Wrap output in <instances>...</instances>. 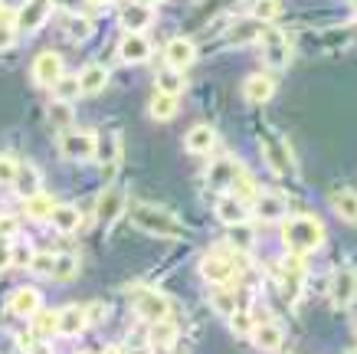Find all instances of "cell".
Listing matches in <instances>:
<instances>
[{
    "label": "cell",
    "mask_w": 357,
    "mask_h": 354,
    "mask_svg": "<svg viewBox=\"0 0 357 354\" xmlns=\"http://www.w3.org/2000/svg\"><path fill=\"white\" fill-rule=\"evenodd\" d=\"M131 223L138 226L141 233L148 236H161V239H181L184 236V223L171 216L161 207H148V204H135L131 207Z\"/></svg>",
    "instance_id": "obj_1"
},
{
    "label": "cell",
    "mask_w": 357,
    "mask_h": 354,
    "mask_svg": "<svg viewBox=\"0 0 357 354\" xmlns=\"http://www.w3.org/2000/svg\"><path fill=\"white\" fill-rule=\"evenodd\" d=\"M325 243V226L318 216H295L285 226V246L292 253H314V249Z\"/></svg>",
    "instance_id": "obj_2"
},
{
    "label": "cell",
    "mask_w": 357,
    "mask_h": 354,
    "mask_svg": "<svg viewBox=\"0 0 357 354\" xmlns=\"http://www.w3.org/2000/svg\"><path fill=\"white\" fill-rule=\"evenodd\" d=\"M262 59L269 69H285V66L292 63V43H289V36L275 27H262Z\"/></svg>",
    "instance_id": "obj_3"
},
{
    "label": "cell",
    "mask_w": 357,
    "mask_h": 354,
    "mask_svg": "<svg viewBox=\"0 0 357 354\" xmlns=\"http://www.w3.org/2000/svg\"><path fill=\"white\" fill-rule=\"evenodd\" d=\"M96 145H98L96 135L82 128H66L59 135V154L69 158V161H92L96 158Z\"/></svg>",
    "instance_id": "obj_4"
},
{
    "label": "cell",
    "mask_w": 357,
    "mask_h": 354,
    "mask_svg": "<svg viewBox=\"0 0 357 354\" xmlns=\"http://www.w3.org/2000/svg\"><path fill=\"white\" fill-rule=\"evenodd\" d=\"M135 311H138L144 322H161V318L171 315V302L158 289H141L138 295H135Z\"/></svg>",
    "instance_id": "obj_5"
},
{
    "label": "cell",
    "mask_w": 357,
    "mask_h": 354,
    "mask_svg": "<svg viewBox=\"0 0 357 354\" xmlns=\"http://www.w3.org/2000/svg\"><path fill=\"white\" fill-rule=\"evenodd\" d=\"M262 154H266V164L275 174H289L295 168L292 151H289L285 138H279V135H262Z\"/></svg>",
    "instance_id": "obj_6"
},
{
    "label": "cell",
    "mask_w": 357,
    "mask_h": 354,
    "mask_svg": "<svg viewBox=\"0 0 357 354\" xmlns=\"http://www.w3.org/2000/svg\"><path fill=\"white\" fill-rule=\"evenodd\" d=\"M357 299V269H337L331 279V305L335 309H347Z\"/></svg>",
    "instance_id": "obj_7"
},
{
    "label": "cell",
    "mask_w": 357,
    "mask_h": 354,
    "mask_svg": "<svg viewBox=\"0 0 357 354\" xmlns=\"http://www.w3.org/2000/svg\"><path fill=\"white\" fill-rule=\"evenodd\" d=\"M50 10H53V0H26L20 10H17V30L36 33L50 20Z\"/></svg>",
    "instance_id": "obj_8"
},
{
    "label": "cell",
    "mask_w": 357,
    "mask_h": 354,
    "mask_svg": "<svg viewBox=\"0 0 357 354\" xmlns=\"http://www.w3.org/2000/svg\"><path fill=\"white\" fill-rule=\"evenodd\" d=\"M33 79H36V86H56L63 79V56L53 50H43L33 59Z\"/></svg>",
    "instance_id": "obj_9"
},
{
    "label": "cell",
    "mask_w": 357,
    "mask_h": 354,
    "mask_svg": "<svg viewBox=\"0 0 357 354\" xmlns=\"http://www.w3.org/2000/svg\"><path fill=\"white\" fill-rule=\"evenodd\" d=\"M200 276H204L206 282H217V286H223V282H229L233 276H236V263H233V256L210 253V256H204V263H200Z\"/></svg>",
    "instance_id": "obj_10"
},
{
    "label": "cell",
    "mask_w": 357,
    "mask_h": 354,
    "mask_svg": "<svg viewBox=\"0 0 357 354\" xmlns=\"http://www.w3.org/2000/svg\"><path fill=\"white\" fill-rule=\"evenodd\" d=\"M239 174H243L239 161H233V158H217V161L206 168V184H210V187H217V191H227V187L236 184Z\"/></svg>",
    "instance_id": "obj_11"
},
{
    "label": "cell",
    "mask_w": 357,
    "mask_h": 354,
    "mask_svg": "<svg viewBox=\"0 0 357 354\" xmlns=\"http://www.w3.org/2000/svg\"><path fill=\"white\" fill-rule=\"evenodd\" d=\"M148 56H151V43H148L141 33H125V36H121V43H119V59L121 63L138 66V63H144Z\"/></svg>",
    "instance_id": "obj_12"
},
{
    "label": "cell",
    "mask_w": 357,
    "mask_h": 354,
    "mask_svg": "<svg viewBox=\"0 0 357 354\" xmlns=\"http://www.w3.org/2000/svg\"><path fill=\"white\" fill-rule=\"evenodd\" d=\"M272 92H275V82H272L269 73H252L243 82V98H246L249 105H262V102H269Z\"/></svg>",
    "instance_id": "obj_13"
},
{
    "label": "cell",
    "mask_w": 357,
    "mask_h": 354,
    "mask_svg": "<svg viewBox=\"0 0 357 354\" xmlns=\"http://www.w3.org/2000/svg\"><path fill=\"white\" fill-rule=\"evenodd\" d=\"M164 59H167L171 69H181V73H184L187 66L197 59V46L190 43V40H184V36H174L171 43L164 46Z\"/></svg>",
    "instance_id": "obj_14"
},
{
    "label": "cell",
    "mask_w": 357,
    "mask_h": 354,
    "mask_svg": "<svg viewBox=\"0 0 357 354\" xmlns=\"http://www.w3.org/2000/svg\"><path fill=\"white\" fill-rule=\"evenodd\" d=\"M40 171H36V164L30 161H17V177H13V191L20 193L23 200H30V197H36L40 193Z\"/></svg>",
    "instance_id": "obj_15"
},
{
    "label": "cell",
    "mask_w": 357,
    "mask_h": 354,
    "mask_svg": "<svg viewBox=\"0 0 357 354\" xmlns=\"http://www.w3.org/2000/svg\"><path fill=\"white\" fill-rule=\"evenodd\" d=\"M154 23V10L148 7V3H128L125 10H121V27H125V33H141V30H148Z\"/></svg>",
    "instance_id": "obj_16"
},
{
    "label": "cell",
    "mask_w": 357,
    "mask_h": 354,
    "mask_svg": "<svg viewBox=\"0 0 357 354\" xmlns=\"http://www.w3.org/2000/svg\"><path fill=\"white\" fill-rule=\"evenodd\" d=\"M40 305H43V295L33 289V286H23V289H17L10 295V311L13 315H23V318H33L40 311Z\"/></svg>",
    "instance_id": "obj_17"
},
{
    "label": "cell",
    "mask_w": 357,
    "mask_h": 354,
    "mask_svg": "<svg viewBox=\"0 0 357 354\" xmlns=\"http://www.w3.org/2000/svg\"><path fill=\"white\" fill-rule=\"evenodd\" d=\"M282 341H285V332H282V325L275 322H259L252 328V344L259 348V351H279Z\"/></svg>",
    "instance_id": "obj_18"
},
{
    "label": "cell",
    "mask_w": 357,
    "mask_h": 354,
    "mask_svg": "<svg viewBox=\"0 0 357 354\" xmlns=\"http://www.w3.org/2000/svg\"><path fill=\"white\" fill-rule=\"evenodd\" d=\"M86 325H89V315L82 305H66V309H59V334L76 338V334L86 332Z\"/></svg>",
    "instance_id": "obj_19"
},
{
    "label": "cell",
    "mask_w": 357,
    "mask_h": 354,
    "mask_svg": "<svg viewBox=\"0 0 357 354\" xmlns=\"http://www.w3.org/2000/svg\"><path fill=\"white\" fill-rule=\"evenodd\" d=\"M217 216H220V223L239 226V223H246L249 220V210H246V204H243L239 197L227 193V197H220L217 200Z\"/></svg>",
    "instance_id": "obj_20"
},
{
    "label": "cell",
    "mask_w": 357,
    "mask_h": 354,
    "mask_svg": "<svg viewBox=\"0 0 357 354\" xmlns=\"http://www.w3.org/2000/svg\"><path fill=\"white\" fill-rule=\"evenodd\" d=\"M213 145H217V131L210 128V125H194L184 138V148L190 151V154H210Z\"/></svg>",
    "instance_id": "obj_21"
},
{
    "label": "cell",
    "mask_w": 357,
    "mask_h": 354,
    "mask_svg": "<svg viewBox=\"0 0 357 354\" xmlns=\"http://www.w3.org/2000/svg\"><path fill=\"white\" fill-rule=\"evenodd\" d=\"M79 86H82V96H98L102 89L109 86V69L98 63H89L82 73H79Z\"/></svg>",
    "instance_id": "obj_22"
},
{
    "label": "cell",
    "mask_w": 357,
    "mask_h": 354,
    "mask_svg": "<svg viewBox=\"0 0 357 354\" xmlns=\"http://www.w3.org/2000/svg\"><path fill=\"white\" fill-rule=\"evenodd\" d=\"M50 223L56 226V233H76L82 223V214L73 204H56V210L50 214Z\"/></svg>",
    "instance_id": "obj_23"
},
{
    "label": "cell",
    "mask_w": 357,
    "mask_h": 354,
    "mask_svg": "<svg viewBox=\"0 0 357 354\" xmlns=\"http://www.w3.org/2000/svg\"><path fill=\"white\" fill-rule=\"evenodd\" d=\"M262 36V23L256 17H249V20H239L233 23V30H229V43L233 46H249V43H259Z\"/></svg>",
    "instance_id": "obj_24"
},
{
    "label": "cell",
    "mask_w": 357,
    "mask_h": 354,
    "mask_svg": "<svg viewBox=\"0 0 357 354\" xmlns=\"http://www.w3.org/2000/svg\"><path fill=\"white\" fill-rule=\"evenodd\" d=\"M256 216H259L262 223L282 220L285 216V200L275 197V193H256Z\"/></svg>",
    "instance_id": "obj_25"
},
{
    "label": "cell",
    "mask_w": 357,
    "mask_h": 354,
    "mask_svg": "<svg viewBox=\"0 0 357 354\" xmlns=\"http://www.w3.org/2000/svg\"><path fill=\"white\" fill-rule=\"evenodd\" d=\"M331 207H335V214L347 223H357V191L351 187H341V191L331 193Z\"/></svg>",
    "instance_id": "obj_26"
},
{
    "label": "cell",
    "mask_w": 357,
    "mask_h": 354,
    "mask_svg": "<svg viewBox=\"0 0 357 354\" xmlns=\"http://www.w3.org/2000/svg\"><path fill=\"white\" fill-rule=\"evenodd\" d=\"M121 214V191H105L98 197V223L102 226H112L115 223V216Z\"/></svg>",
    "instance_id": "obj_27"
},
{
    "label": "cell",
    "mask_w": 357,
    "mask_h": 354,
    "mask_svg": "<svg viewBox=\"0 0 357 354\" xmlns=\"http://www.w3.org/2000/svg\"><path fill=\"white\" fill-rule=\"evenodd\" d=\"M151 341L161 348V351H171L174 341H177V325L171 318H161V322H151Z\"/></svg>",
    "instance_id": "obj_28"
},
{
    "label": "cell",
    "mask_w": 357,
    "mask_h": 354,
    "mask_svg": "<svg viewBox=\"0 0 357 354\" xmlns=\"http://www.w3.org/2000/svg\"><path fill=\"white\" fill-rule=\"evenodd\" d=\"M151 118L154 121H171L174 115H177V96H167V92H158V96L151 98Z\"/></svg>",
    "instance_id": "obj_29"
},
{
    "label": "cell",
    "mask_w": 357,
    "mask_h": 354,
    "mask_svg": "<svg viewBox=\"0 0 357 354\" xmlns=\"http://www.w3.org/2000/svg\"><path fill=\"white\" fill-rule=\"evenodd\" d=\"M210 305H213V311H217V315L229 318V315L236 311V292L227 289V282H223L220 289H213V295H210Z\"/></svg>",
    "instance_id": "obj_30"
},
{
    "label": "cell",
    "mask_w": 357,
    "mask_h": 354,
    "mask_svg": "<svg viewBox=\"0 0 357 354\" xmlns=\"http://www.w3.org/2000/svg\"><path fill=\"white\" fill-rule=\"evenodd\" d=\"M46 118H50V125H56L59 131L73 128V121H76V115H73V105H69V102H59V98H56L53 105L46 108Z\"/></svg>",
    "instance_id": "obj_31"
},
{
    "label": "cell",
    "mask_w": 357,
    "mask_h": 354,
    "mask_svg": "<svg viewBox=\"0 0 357 354\" xmlns=\"http://www.w3.org/2000/svg\"><path fill=\"white\" fill-rule=\"evenodd\" d=\"M187 86V79L181 69H164L158 73V92H167V96H181Z\"/></svg>",
    "instance_id": "obj_32"
},
{
    "label": "cell",
    "mask_w": 357,
    "mask_h": 354,
    "mask_svg": "<svg viewBox=\"0 0 357 354\" xmlns=\"http://www.w3.org/2000/svg\"><path fill=\"white\" fill-rule=\"evenodd\" d=\"M53 210H56V200L50 197V193H43V191L26 200V214H30L33 220H50V214H53Z\"/></svg>",
    "instance_id": "obj_33"
},
{
    "label": "cell",
    "mask_w": 357,
    "mask_h": 354,
    "mask_svg": "<svg viewBox=\"0 0 357 354\" xmlns=\"http://www.w3.org/2000/svg\"><path fill=\"white\" fill-rule=\"evenodd\" d=\"M33 332L40 334V338L59 334V311H36L33 315Z\"/></svg>",
    "instance_id": "obj_34"
},
{
    "label": "cell",
    "mask_w": 357,
    "mask_h": 354,
    "mask_svg": "<svg viewBox=\"0 0 357 354\" xmlns=\"http://www.w3.org/2000/svg\"><path fill=\"white\" fill-rule=\"evenodd\" d=\"M96 151H98V154H102V161L109 164V171H112V168L119 164V154H121V138H119V135H115V131H112V135H105V141H98V145H96Z\"/></svg>",
    "instance_id": "obj_35"
},
{
    "label": "cell",
    "mask_w": 357,
    "mask_h": 354,
    "mask_svg": "<svg viewBox=\"0 0 357 354\" xmlns=\"http://www.w3.org/2000/svg\"><path fill=\"white\" fill-rule=\"evenodd\" d=\"M53 92H56V98L59 102H76L79 96H82V86H79V75L76 79H69V75H63L59 82L53 86Z\"/></svg>",
    "instance_id": "obj_36"
},
{
    "label": "cell",
    "mask_w": 357,
    "mask_h": 354,
    "mask_svg": "<svg viewBox=\"0 0 357 354\" xmlns=\"http://www.w3.org/2000/svg\"><path fill=\"white\" fill-rule=\"evenodd\" d=\"M76 272H79V259L66 253V256H56V266H53V276H50V279L66 282V279H73Z\"/></svg>",
    "instance_id": "obj_37"
},
{
    "label": "cell",
    "mask_w": 357,
    "mask_h": 354,
    "mask_svg": "<svg viewBox=\"0 0 357 354\" xmlns=\"http://www.w3.org/2000/svg\"><path fill=\"white\" fill-rule=\"evenodd\" d=\"M279 10H282V0H252V17H256L259 23L275 20Z\"/></svg>",
    "instance_id": "obj_38"
},
{
    "label": "cell",
    "mask_w": 357,
    "mask_h": 354,
    "mask_svg": "<svg viewBox=\"0 0 357 354\" xmlns=\"http://www.w3.org/2000/svg\"><path fill=\"white\" fill-rule=\"evenodd\" d=\"M69 40H76V43H86L89 36H92V20L89 17H69Z\"/></svg>",
    "instance_id": "obj_39"
},
{
    "label": "cell",
    "mask_w": 357,
    "mask_h": 354,
    "mask_svg": "<svg viewBox=\"0 0 357 354\" xmlns=\"http://www.w3.org/2000/svg\"><path fill=\"white\" fill-rule=\"evenodd\" d=\"M229 243L236 249H243V253H249V249H252V233H249V226L246 223L229 226Z\"/></svg>",
    "instance_id": "obj_40"
},
{
    "label": "cell",
    "mask_w": 357,
    "mask_h": 354,
    "mask_svg": "<svg viewBox=\"0 0 357 354\" xmlns=\"http://www.w3.org/2000/svg\"><path fill=\"white\" fill-rule=\"evenodd\" d=\"M53 266H56L53 253H33L30 272H36V276H53Z\"/></svg>",
    "instance_id": "obj_41"
},
{
    "label": "cell",
    "mask_w": 357,
    "mask_h": 354,
    "mask_svg": "<svg viewBox=\"0 0 357 354\" xmlns=\"http://www.w3.org/2000/svg\"><path fill=\"white\" fill-rule=\"evenodd\" d=\"M33 263V246L30 243H13V266H26Z\"/></svg>",
    "instance_id": "obj_42"
},
{
    "label": "cell",
    "mask_w": 357,
    "mask_h": 354,
    "mask_svg": "<svg viewBox=\"0 0 357 354\" xmlns=\"http://www.w3.org/2000/svg\"><path fill=\"white\" fill-rule=\"evenodd\" d=\"M17 177V161L10 154H0V184H13Z\"/></svg>",
    "instance_id": "obj_43"
},
{
    "label": "cell",
    "mask_w": 357,
    "mask_h": 354,
    "mask_svg": "<svg viewBox=\"0 0 357 354\" xmlns=\"http://www.w3.org/2000/svg\"><path fill=\"white\" fill-rule=\"evenodd\" d=\"M229 322H233V332L249 334V332H252V322H256V318H249L246 311H233V315H229Z\"/></svg>",
    "instance_id": "obj_44"
},
{
    "label": "cell",
    "mask_w": 357,
    "mask_h": 354,
    "mask_svg": "<svg viewBox=\"0 0 357 354\" xmlns=\"http://www.w3.org/2000/svg\"><path fill=\"white\" fill-rule=\"evenodd\" d=\"M13 43H17V27H10V23L0 20V53H3V50H10Z\"/></svg>",
    "instance_id": "obj_45"
},
{
    "label": "cell",
    "mask_w": 357,
    "mask_h": 354,
    "mask_svg": "<svg viewBox=\"0 0 357 354\" xmlns=\"http://www.w3.org/2000/svg\"><path fill=\"white\" fill-rule=\"evenodd\" d=\"M13 266V243L10 239H0V269Z\"/></svg>",
    "instance_id": "obj_46"
},
{
    "label": "cell",
    "mask_w": 357,
    "mask_h": 354,
    "mask_svg": "<svg viewBox=\"0 0 357 354\" xmlns=\"http://www.w3.org/2000/svg\"><path fill=\"white\" fill-rule=\"evenodd\" d=\"M105 311H109V309L96 302V305H89V309H86V315H89V322H102V318H105Z\"/></svg>",
    "instance_id": "obj_47"
},
{
    "label": "cell",
    "mask_w": 357,
    "mask_h": 354,
    "mask_svg": "<svg viewBox=\"0 0 357 354\" xmlns=\"http://www.w3.org/2000/svg\"><path fill=\"white\" fill-rule=\"evenodd\" d=\"M13 230H17V220H13V216H0V236L13 233Z\"/></svg>",
    "instance_id": "obj_48"
},
{
    "label": "cell",
    "mask_w": 357,
    "mask_h": 354,
    "mask_svg": "<svg viewBox=\"0 0 357 354\" xmlns=\"http://www.w3.org/2000/svg\"><path fill=\"white\" fill-rule=\"evenodd\" d=\"M125 354H154V348L151 344H135V348H128Z\"/></svg>",
    "instance_id": "obj_49"
},
{
    "label": "cell",
    "mask_w": 357,
    "mask_h": 354,
    "mask_svg": "<svg viewBox=\"0 0 357 354\" xmlns=\"http://www.w3.org/2000/svg\"><path fill=\"white\" fill-rule=\"evenodd\" d=\"M30 354H50V348L46 344H30Z\"/></svg>",
    "instance_id": "obj_50"
},
{
    "label": "cell",
    "mask_w": 357,
    "mask_h": 354,
    "mask_svg": "<svg viewBox=\"0 0 357 354\" xmlns=\"http://www.w3.org/2000/svg\"><path fill=\"white\" fill-rule=\"evenodd\" d=\"M89 3H92V7H112L115 0H89Z\"/></svg>",
    "instance_id": "obj_51"
},
{
    "label": "cell",
    "mask_w": 357,
    "mask_h": 354,
    "mask_svg": "<svg viewBox=\"0 0 357 354\" xmlns=\"http://www.w3.org/2000/svg\"><path fill=\"white\" fill-rule=\"evenodd\" d=\"M53 3H59V7H76V0H53Z\"/></svg>",
    "instance_id": "obj_52"
},
{
    "label": "cell",
    "mask_w": 357,
    "mask_h": 354,
    "mask_svg": "<svg viewBox=\"0 0 357 354\" xmlns=\"http://www.w3.org/2000/svg\"><path fill=\"white\" fill-rule=\"evenodd\" d=\"M138 3H148V7H151V3H161V0H138Z\"/></svg>",
    "instance_id": "obj_53"
},
{
    "label": "cell",
    "mask_w": 357,
    "mask_h": 354,
    "mask_svg": "<svg viewBox=\"0 0 357 354\" xmlns=\"http://www.w3.org/2000/svg\"><path fill=\"white\" fill-rule=\"evenodd\" d=\"M354 334H357V318H354Z\"/></svg>",
    "instance_id": "obj_54"
},
{
    "label": "cell",
    "mask_w": 357,
    "mask_h": 354,
    "mask_svg": "<svg viewBox=\"0 0 357 354\" xmlns=\"http://www.w3.org/2000/svg\"><path fill=\"white\" fill-rule=\"evenodd\" d=\"M105 354H119V351H105Z\"/></svg>",
    "instance_id": "obj_55"
},
{
    "label": "cell",
    "mask_w": 357,
    "mask_h": 354,
    "mask_svg": "<svg viewBox=\"0 0 357 354\" xmlns=\"http://www.w3.org/2000/svg\"><path fill=\"white\" fill-rule=\"evenodd\" d=\"M164 354H171V351H164Z\"/></svg>",
    "instance_id": "obj_56"
},
{
    "label": "cell",
    "mask_w": 357,
    "mask_h": 354,
    "mask_svg": "<svg viewBox=\"0 0 357 354\" xmlns=\"http://www.w3.org/2000/svg\"><path fill=\"white\" fill-rule=\"evenodd\" d=\"M351 354H357V351H351Z\"/></svg>",
    "instance_id": "obj_57"
}]
</instances>
